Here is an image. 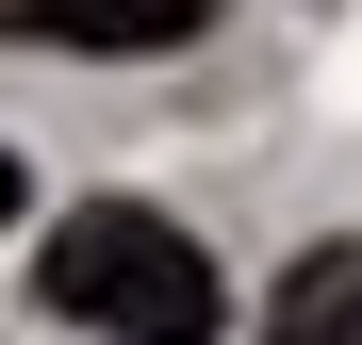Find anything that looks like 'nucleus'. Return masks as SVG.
I'll use <instances>...</instances> for the list:
<instances>
[{
    "label": "nucleus",
    "instance_id": "obj_4",
    "mask_svg": "<svg viewBox=\"0 0 362 345\" xmlns=\"http://www.w3.org/2000/svg\"><path fill=\"white\" fill-rule=\"evenodd\" d=\"M0 230H17V148H0Z\"/></svg>",
    "mask_w": 362,
    "mask_h": 345
},
{
    "label": "nucleus",
    "instance_id": "obj_1",
    "mask_svg": "<svg viewBox=\"0 0 362 345\" xmlns=\"http://www.w3.org/2000/svg\"><path fill=\"white\" fill-rule=\"evenodd\" d=\"M49 313H83L115 345H214L230 329V279H214L198 230H165L132 198H83L66 230H49Z\"/></svg>",
    "mask_w": 362,
    "mask_h": 345
},
{
    "label": "nucleus",
    "instance_id": "obj_3",
    "mask_svg": "<svg viewBox=\"0 0 362 345\" xmlns=\"http://www.w3.org/2000/svg\"><path fill=\"white\" fill-rule=\"evenodd\" d=\"M280 345H362V247H313V263H296Z\"/></svg>",
    "mask_w": 362,
    "mask_h": 345
},
{
    "label": "nucleus",
    "instance_id": "obj_2",
    "mask_svg": "<svg viewBox=\"0 0 362 345\" xmlns=\"http://www.w3.org/2000/svg\"><path fill=\"white\" fill-rule=\"evenodd\" d=\"M214 0H0V33H33V49H181Z\"/></svg>",
    "mask_w": 362,
    "mask_h": 345
}]
</instances>
